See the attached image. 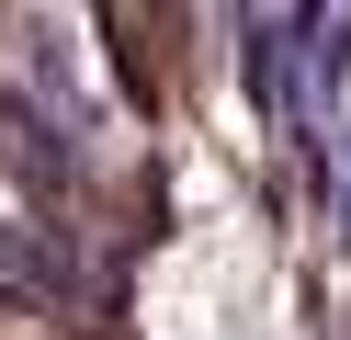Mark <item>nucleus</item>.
Returning <instances> with one entry per match:
<instances>
[{
  "label": "nucleus",
  "instance_id": "1",
  "mask_svg": "<svg viewBox=\"0 0 351 340\" xmlns=\"http://www.w3.org/2000/svg\"><path fill=\"white\" fill-rule=\"evenodd\" d=\"M283 45H295V12H250V23H238V68H250V102H261V113H295Z\"/></svg>",
  "mask_w": 351,
  "mask_h": 340
},
{
  "label": "nucleus",
  "instance_id": "2",
  "mask_svg": "<svg viewBox=\"0 0 351 340\" xmlns=\"http://www.w3.org/2000/svg\"><path fill=\"white\" fill-rule=\"evenodd\" d=\"M295 45H306V102H328L351 68V12H295Z\"/></svg>",
  "mask_w": 351,
  "mask_h": 340
}]
</instances>
